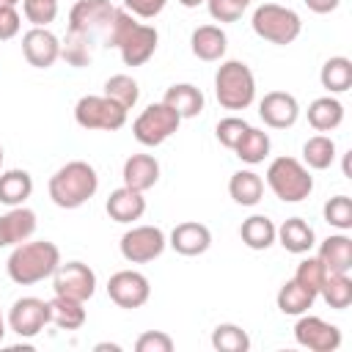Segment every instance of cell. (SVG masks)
I'll return each mask as SVG.
<instances>
[{
	"instance_id": "cell-21",
	"label": "cell",
	"mask_w": 352,
	"mask_h": 352,
	"mask_svg": "<svg viewBox=\"0 0 352 352\" xmlns=\"http://www.w3.org/2000/svg\"><path fill=\"white\" fill-rule=\"evenodd\" d=\"M190 47H192V55L201 58V60H220L226 55L228 38L217 25H201V28L192 30Z\"/></svg>"
},
{
	"instance_id": "cell-26",
	"label": "cell",
	"mask_w": 352,
	"mask_h": 352,
	"mask_svg": "<svg viewBox=\"0 0 352 352\" xmlns=\"http://www.w3.org/2000/svg\"><path fill=\"white\" fill-rule=\"evenodd\" d=\"M344 121V104L333 96H319L308 104V124L316 132H330Z\"/></svg>"
},
{
	"instance_id": "cell-41",
	"label": "cell",
	"mask_w": 352,
	"mask_h": 352,
	"mask_svg": "<svg viewBox=\"0 0 352 352\" xmlns=\"http://www.w3.org/2000/svg\"><path fill=\"white\" fill-rule=\"evenodd\" d=\"M248 121L245 118H236V116H228V118H220L217 121V129H214V135H217V140L226 146V148H231L234 151V146L239 143V138L248 132Z\"/></svg>"
},
{
	"instance_id": "cell-50",
	"label": "cell",
	"mask_w": 352,
	"mask_h": 352,
	"mask_svg": "<svg viewBox=\"0 0 352 352\" xmlns=\"http://www.w3.org/2000/svg\"><path fill=\"white\" fill-rule=\"evenodd\" d=\"M3 336H6V319H3V311H0V341H3Z\"/></svg>"
},
{
	"instance_id": "cell-14",
	"label": "cell",
	"mask_w": 352,
	"mask_h": 352,
	"mask_svg": "<svg viewBox=\"0 0 352 352\" xmlns=\"http://www.w3.org/2000/svg\"><path fill=\"white\" fill-rule=\"evenodd\" d=\"M22 55L36 69H50L60 58V41L47 28H30L22 36Z\"/></svg>"
},
{
	"instance_id": "cell-28",
	"label": "cell",
	"mask_w": 352,
	"mask_h": 352,
	"mask_svg": "<svg viewBox=\"0 0 352 352\" xmlns=\"http://www.w3.org/2000/svg\"><path fill=\"white\" fill-rule=\"evenodd\" d=\"M239 236L250 250H267L275 242V223L264 214H250L239 226Z\"/></svg>"
},
{
	"instance_id": "cell-47",
	"label": "cell",
	"mask_w": 352,
	"mask_h": 352,
	"mask_svg": "<svg viewBox=\"0 0 352 352\" xmlns=\"http://www.w3.org/2000/svg\"><path fill=\"white\" fill-rule=\"evenodd\" d=\"M0 248H8V234H6V223H3V214H0Z\"/></svg>"
},
{
	"instance_id": "cell-11",
	"label": "cell",
	"mask_w": 352,
	"mask_h": 352,
	"mask_svg": "<svg viewBox=\"0 0 352 352\" xmlns=\"http://www.w3.org/2000/svg\"><path fill=\"white\" fill-rule=\"evenodd\" d=\"M107 294L118 308H140L148 302L151 286L148 278L138 270H121L116 275H110L107 280Z\"/></svg>"
},
{
	"instance_id": "cell-18",
	"label": "cell",
	"mask_w": 352,
	"mask_h": 352,
	"mask_svg": "<svg viewBox=\"0 0 352 352\" xmlns=\"http://www.w3.org/2000/svg\"><path fill=\"white\" fill-rule=\"evenodd\" d=\"M327 275H344L352 270V239L346 234H333L319 245L316 256Z\"/></svg>"
},
{
	"instance_id": "cell-2",
	"label": "cell",
	"mask_w": 352,
	"mask_h": 352,
	"mask_svg": "<svg viewBox=\"0 0 352 352\" xmlns=\"http://www.w3.org/2000/svg\"><path fill=\"white\" fill-rule=\"evenodd\" d=\"M96 190H99V176H96L94 165H88L82 160L66 162L50 179V198L60 209H80L82 204H88L96 195Z\"/></svg>"
},
{
	"instance_id": "cell-24",
	"label": "cell",
	"mask_w": 352,
	"mask_h": 352,
	"mask_svg": "<svg viewBox=\"0 0 352 352\" xmlns=\"http://www.w3.org/2000/svg\"><path fill=\"white\" fill-rule=\"evenodd\" d=\"M33 192V176L28 170H6L0 173V204L6 206H22Z\"/></svg>"
},
{
	"instance_id": "cell-19",
	"label": "cell",
	"mask_w": 352,
	"mask_h": 352,
	"mask_svg": "<svg viewBox=\"0 0 352 352\" xmlns=\"http://www.w3.org/2000/svg\"><path fill=\"white\" fill-rule=\"evenodd\" d=\"M110 220L116 223H132V220H140L143 212H146V198L143 192L132 190V187H118L107 195V204H104Z\"/></svg>"
},
{
	"instance_id": "cell-6",
	"label": "cell",
	"mask_w": 352,
	"mask_h": 352,
	"mask_svg": "<svg viewBox=\"0 0 352 352\" xmlns=\"http://www.w3.org/2000/svg\"><path fill=\"white\" fill-rule=\"evenodd\" d=\"M182 118L173 107H168L165 102H157V104H148L132 124V135L140 146H162L176 129H179Z\"/></svg>"
},
{
	"instance_id": "cell-49",
	"label": "cell",
	"mask_w": 352,
	"mask_h": 352,
	"mask_svg": "<svg viewBox=\"0 0 352 352\" xmlns=\"http://www.w3.org/2000/svg\"><path fill=\"white\" fill-rule=\"evenodd\" d=\"M179 3H182L184 8H198V6H201V3H206V0H179Z\"/></svg>"
},
{
	"instance_id": "cell-13",
	"label": "cell",
	"mask_w": 352,
	"mask_h": 352,
	"mask_svg": "<svg viewBox=\"0 0 352 352\" xmlns=\"http://www.w3.org/2000/svg\"><path fill=\"white\" fill-rule=\"evenodd\" d=\"M44 324H50V302L38 297H19L8 311V327L22 338L38 336Z\"/></svg>"
},
{
	"instance_id": "cell-40",
	"label": "cell",
	"mask_w": 352,
	"mask_h": 352,
	"mask_svg": "<svg viewBox=\"0 0 352 352\" xmlns=\"http://www.w3.org/2000/svg\"><path fill=\"white\" fill-rule=\"evenodd\" d=\"M324 267H322V261L319 258H302L300 264H297V272H294V280L297 283H302L305 289H311L314 294H319V286H322V280H324Z\"/></svg>"
},
{
	"instance_id": "cell-10",
	"label": "cell",
	"mask_w": 352,
	"mask_h": 352,
	"mask_svg": "<svg viewBox=\"0 0 352 352\" xmlns=\"http://www.w3.org/2000/svg\"><path fill=\"white\" fill-rule=\"evenodd\" d=\"M52 289H55V294H63V297L85 302L96 292V272L82 261L58 264V270L52 272Z\"/></svg>"
},
{
	"instance_id": "cell-30",
	"label": "cell",
	"mask_w": 352,
	"mask_h": 352,
	"mask_svg": "<svg viewBox=\"0 0 352 352\" xmlns=\"http://www.w3.org/2000/svg\"><path fill=\"white\" fill-rule=\"evenodd\" d=\"M236 157L248 165H258L264 162V157L270 154V135L264 129H256V126H248V132L239 138V143L234 146Z\"/></svg>"
},
{
	"instance_id": "cell-36",
	"label": "cell",
	"mask_w": 352,
	"mask_h": 352,
	"mask_svg": "<svg viewBox=\"0 0 352 352\" xmlns=\"http://www.w3.org/2000/svg\"><path fill=\"white\" fill-rule=\"evenodd\" d=\"M104 96L113 99L116 104H121L124 110H129V107L138 104L140 88H138V82H135L129 74H113V77L104 82Z\"/></svg>"
},
{
	"instance_id": "cell-12",
	"label": "cell",
	"mask_w": 352,
	"mask_h": 352,
	"mask_svg": "<svg viewBox=\"0 0 352 352\" xmlns=\"http://www.w3.org/2000/svg\"><path fill=\"white\" fill-rule=\"evenodd\" d=\"M294 338L300 346L311 349V352H336L341 346V330L319 316H305L300 314L297 324H294Z\"/></svg>"
},
{
	"instance_id": "cell-39",
	"label": "cell",
	"mask_w": 352,
	"mask_h": 352,
	"mask_svg": "<svg viewBox=\"0 0 352 352\" xmlns=\"http://www.w3.org/2000/svg\"><path fill=\"white\" fill-rule=\"evenodd\" d=\"M324 220L341 231L352 228V201L346 195H336L324 204Z\"/></svg>"
},
{
	"instance_id": "cell-5",
	"label": "cell",
	"mask_w": 352,
	"mask_h": 352,
	"mask_svg": "<svg viewBox=\"0 0 352 352\" xmlns=\"http://www.w3.org/2000/svg\"><path fill=\"white\" fill-rule=\"evenodd\" d=\"M250 25H253L258 38H264L270 44H280V47L292 44L302 30V22H300L297 11H292L286 6H278V3H261L253 11Z\"/></svg>"
},
{
	"instance_id": "cell-44",
	"label": "cell",
	"mask_w": 352,
	"mask_h": 352,
	"mask_svg": "<svg viewBox=\"0 0 352 352\" xmlns=\"http://www.w3.org/2000/svg\"><path fill=\"white\" fill-rule=\"evenodd\" d=\"M22 28V16L16 11V6H0V41H8L19 33Z\"/></svg>"
},
{
	"instance_id": "cell-37",
	"label": "cell",
	"mask_w": 352,
	"mask_h": 352,
	"mask_svg": "<svg viewBox=\"0 0 352 352\" xmlns=\"http://www.w3.org/2000/svg\"><path fill=\"white\" fill-rule=\"evenodd\" d=\"M91 38H85V36H80V33H72V30H66V38H63V44H60V58L66 60V63H72V66H77V69H82V66H88L91 63Z\"/></svg>"
},
{
	"instance_id": "cell-23",
	"label": "cell",
	"mask_w": 352,
	"mask_h": 352,
	"mask_svg": "<svg viewBox=\"0 0 352 352\" xmlns=\"http://www.w3.org/2000/svg\"><path fill=\"white\" fill-rule=\"evenodd\" d=\"M275 239L289 250V253H308L314 248V228L302 217H289L275 228Z\"/></svg>"
},
{
	"instance_id": "cell-48",
	"label": "cell",
	"mask_w": 352,
	"mask_h": 352,
	"mask_svg": "<svg viewBox=\"0 0 352 352\" xmlns=\"http://www.w3.org/2000/svg\"><path fill=\"white\" fill-rule=\"evenodd\" d=\"M94 349H96V352H104V349H110V352H121V346H118V344H96Z\"/></svg>"
},
{
	"instance_id": "cell-35",
	"label": "cell",
	"mask_w": 352,
	"mask_h": 352,
	"mask_svg": "<svg viewBox=\"0 0 352 352\" xmlns=\"http://www.w3.org/2000/svg\"><path fill=\"white\" fill-rule=\"evenodd\" d=\"M212 346L217 352H248L250 349V336L239 324H217L212 330Z\"/></svg>"
},
{
	"instance_id": "cell-46",
	"label": "cell",
	"mask_w": 352,
	"mask_h": 352,
	"mask_svg": "<svg viewBox=\"0 0 352 352\" xmlns=\"http://www.w3.org/2000/svg\"><path fill=\"white\" fill-rule=\"evenodd\" d=\"M341 0H305V6L314 11V14H330L338 8Z\"/></svg>"
},
{
	"instance_id": "cell-3",
	"label": "cell",
	"mask_w": 352,
	"mask_h": 352,
	"mask_svg": "<svg viewBox=\"0 0 352 352\" xmlns=\"http://www.w3.org/2000/svg\"><path fill=\"white\" fill-rule=\"evenodd\" d=\"M214 96L226 110H245L256 96V77L248 63L226 60L214 74Z\"/></svg>"
},
{
	"instance_id": "cell-25",
	"label": "cell",
	"mask_w": 352,
	"mask_h": 352,
	"mask_svg": "<svg viewBox=\"0 0 352 352\" xmlns=\"http://www.w3.org/2000/svg\"><path fill=\"white\" fill-rule=\"evenodd\" d=\"M50 322L60 330H80L85 324V308L82 300H72L63 294H55L50 300Z\"/></svg>"
},
{
	"instance_id": "cell-33",
	"label": "cell",
	"mask_w": 352,
	"mask_h": 352,
	"mask_svg": "<svg viewBox=\"0 0 352 352\" xmlns=\"http://www.w3.org/2000/svg\"><path fill=\"white\" fill-rule=\"evenodd\" d=\"M302 160H305V165L314 168V170L330 168L333 160H336V143H333V138H327V135H314V138H308L305 146H302Z\"/></svg>"
},
{
	"instance_id": "cell-29",
	"label": "cell",
	"mask_w": 352,
	"mask_h": 352,
	"mask_svg": "<svg viewBox=\"0 0 352 352\" xmlns=\"http://www.w3.org/2000/svg\"><path fill=\"white\" fill-rule=\"evenodd\" d=\"M275 300H278V308H280V314H289V316H300V314H305V311L314 305L316 294L292 278V280H286V283L278 289V297H275Z\"/></svg>"
},
{
	"instance_id": "cell-34",
	"label": "cell",
	"mask_w": 352,
	"mask_h": 352,
	"mask_svg": "<svg viewBox=\"0 0 352 352\" xmlns=\"http://www.w3.org/2000/svg\"><path fill=\"white\" fill-rule=\"evenodd\" d=\"M319 294L336 311L349 308V302H352V280H349V275L346 272L344 275H324V280L319 286Z\"/></svg>"
},
{
	"instance_id": "cell-9",
	"label": "cell",
	"mask_w": 352,
	"mask_h": 352,
	"mask_svg": "<svg viewBox=\"0 0 352 352\" xmlns=\"http://www.w3.org/2000/svg\"><path fill=\"white\" fill-rule=\"evenodd\" d=\"M121 256L132 264H146L162 256L168 239L162 234V228L157 226H135L121 236Z\"/></svg>"
},
{
	"instance_id": "cell-42",
	"label": "cell",
	"mask_w": 352,
	"mask_h": 352,
	"mask_svg": "<svg viewBox=\"0 0 352 352\" xmlns=\"http://www.w3.org/2000/svg\"><path fill=\"white\" fill-rule=\"evenodd\" d=\"M248 6L250 0H206V8L217 22H236Z\"/></svg>"
},
{
	"instance_id": "cell-38",
	"label": "cell",
	"mask_w": 352,
	"mask_h": 352,
	"mask_svg": "<svg viewBox=\"0 0 352 352\" xmlns=\"http://www.w3.org/2000/svg\"><path fill=\"white\" fill-rule=\"evenodd\" d=\"M22 14L33 28H47L58 16V0H22Z\"/></svg>"
},
{
	"instance_id": "cell-1",
	"label": "cell",
	"mask_w": 352,
	"mask_h": 352,
	"mask_svg": "<svg viewBox=\"0 0 352 352\" xmlns=\"http://www.w3.org/2000/svg\"><path fill=\"white\" fill-rule=\"evenodd\" d=\"M60 264V250L55 242H47V239H36V242H19L14 245L8 261H6V270H8V278L19 286H30V283H38L44 278H52V272L58 270Z\"/></svg>"
},
{
	"instance_id": "cell-7",
	"label": "cell",
	"mask_w": 352,
	"mask_h": 352,
	"mask_svg": "<svg viewBox=\"0 0 352 352\" xmlns=\"http://www.w3.org/2000/svg\"><path fill=\"white\" fill-rule=\"evenodd\" d=\"M74 121L82 129H102V132H116L126 124V110L116 104L107 96H82L74 104Z\"/></svg>"
},
{
	"instance_id": "cell-4",
	"label": "cell",
	"mask_w": 352,
	"mask_h": 352,
	"mask_svg": "<svg viewBox=\"0 0 352 352\" xmlns=\"http://www.w3.org/2000/svg\"><path fill=\"white\" fill-rule=\"evenodd\" d=\"M267 184L270 190L283 201V204H297L311 195L314 190V176L308 168L294 160V157H278L267 168Z\"/></svg>"
},
{
	"instance_id": "cell-16",
	"label": "cell",
	"mask_w": 352,
	"mask_h": 352,
	"mask_svg": "<svg viewBox=\"0 0 352 352\" xmlns=\"http://www.w3.org/2000/svg\"><path fill=\"white\" fill-rule=\"evenodd\" d=\"M258 116H261V121H264L267 126H272V129H286V126H292V124L297 121L300 104H297V99H294L292 94H286V91H270V94H264V99L258 102Z\"/></svg>"
},
{
	"instance_id": "cell-22",
	"label": "cell",
	"mask_w": 352,
	"mask_h": 352,
	"mask_svg": "<svg viewBox=\"0 0 352 352\" xmlns=\"http://www.w3.org/2000/svg\"><path fill=\"white\" fill-rule=\"evenodd\" d=\"M162 102L179 113V118H195L204 110V94L192 82H176L165 91Z\"/></svg>"
},
{
	"instance_id": "cell-51",
	"label": "cell",
	"mask_w": 352,
	"mask_h": 352,
	"mask_svg": "<svg viewBox=\"0 0 352 352\" xmlns=\"http://www.w3.org/2000/svg\"><path fill=\"white\" fill-rule=\"evenodd\" d=\"M16 3H22V0H0V6H16Z\"/></svg>"
},
{
	"instance_id": "cell-8",
	"label": "cell",
	"mask_w": 352,
	"mask_h": 352,
	"mask_svg": "<svg viewBox=\"0 0 352 352\" xmlns=\"http://www.w3.org/2000/svg\"><path fill=\"white\" fill-rule=\"evenodd\" d=\"M113 14H116V6L110 0H77L69 11V30L94 41L99 33L102 36L107 33Z\"/></svg>"
},
{
	"instance_id": "cell-20",
	"label": "cell",
	"mask_w": 352,
	"mask_h": 352,
	"mask_svg": "<svg viewBox=\"0 0 352 352\" xmlns=\"http://www.w3.org/2000/svg\"><path fill=\"white\" fill-rule=\"evenodd\" d=\"M212 245V231L204 223H179L170 231V248L182 256H201Z\"/></svg>"
},
{
	"instance_id": "cell-32",
	"label": "cell",
	"mask_w": 352,
	"mask_h": 352,
	"mask_svg": "<svg viewBox=\"0 0 352 352\" xmlns=\"http://www.w3.org/2000/svg\"><path fill=\"white\" fill-rule=\"evenodd\" d=\"M319 80H322V85H324L330 94H344V91H349V85H352V60L344 58V55L330 58V60L322 66Z\"/></svg>"
},
{
	"instance_id": "cell-52",
	"label": "cell",
	"mask_w": 352,
	"mask_h": 352,
	"mask_svg": "<svg viewBox=\"0 0 352 352\" xmlns=\"http://www.w3.org/2000/svg\"><path fill=\"white\" fill-rule=\"evenodd\" d=\"M0 165H3V148H0Z\"/></svg>"
},
{
	"instance_id": "cell-15",
	"label": "cell",
	"mask_w": 352,
	"mask_h": 352,
	"mask_svg": "<svg viewBox=\"0 0 352 352\" xmlns=\"http://www.w3.org/2000/svg\"><path fill=\"white\" fill-rule=\"evenodd\" d=\"M157 41H160L157 28L135 22V25L126 30V36L118 41V50H121L124 63H126V66H143V63L154 55Z\"/></svg>"
},
{
	"instance_id": "cell-45",
	"label": "cell",
	"mask_w": 352,
	"mask_h": 352,
	"mask_svg": "<svg viewBox=\"0 0 352 352\" xmlns=\"http://www.w3.org/2000/svg\"><path fill=\"white\" fill-rule=\"evenodd\" d=\"M168 0H124L126 11L132 16H140V19H154L162 8H165Z\"/></svg>"
},
{
	"instance_id": "cell-43",
	"label": "cell",
	"mask_w": 352,
	"mask_h": 352,
	"mask_svg": "<svg viewBox=\"0 0 352 352\" xmlns=\"http://www.w3.org/2000/svg\"><path fill=\"white\" fill-rule=\"evenodd\" d=\"M138 352H173V338L162 330H146L138 341H135Z\"/></svg>"
},
{
	"instance_id": "cell-17",
	"label": "cell",
	"mask_w": 352,
	"mask_h": 352,
	"mask_svg": "<svg viewBox=\"0 0 352 352\" xmlns=\"http://www.w3.org/2000/svg\"><path fill=\"white\" fill-rule=\"evenodd\" d=\"M121 176H124V187L146 192L160 182V162L151 154H132L126 157Z\"/></svg>"
},
{
	"instance_id": "cell-27",
	"label": "cell",
	"mask_w": 352,
	"mask_h": 352,
	"mask_svg": "<svg viewBox=\"0 0 352 352\" xmlns=\"http://www.w3.org/2000/svg\"><path fill=\"white\" fill-rule=\"evenodd\" d=\"M228 192L239 206H256L264 195V182L253 170H236L228 182Z\"/></svg>"
},
{
	"instance_id": "cell-31",
	"label": "cell",
	"mask_w": 352,
	"mask_h": 352,
	"mask_svg": "<svg viewBox=\"0 0 352 352\" xmlns=\"http://www.w3.org/2000/svg\"><path fill=\"white\" fill-rule=\"evenodd\" d=\"M3 223H6V234H8V245H19V242L33 236V231H36V212L25 209V206H11L3 214Z\"/></svg>"
}]
</instances>
